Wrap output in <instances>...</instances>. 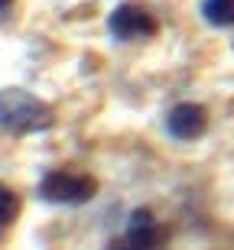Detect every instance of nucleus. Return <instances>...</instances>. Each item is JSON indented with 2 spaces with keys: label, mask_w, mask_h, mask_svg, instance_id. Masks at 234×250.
<instances>
[{
  "label": "nucleus",
  "mask_w": 234,
  "mask_h": 250,
  "mask_svg": "<svg viewBox=\"0 0 234 250\" xmlns=\"http://www.w3.org/2000/svg\"><path fill=\"white\" fill-rule=\"evenodd\" d=\"M56 124V114L46 101H39L36 94L26 88H3L0 91V130L13 137L26 133H43Z\"/></svg>",
  "instance_id": "1"
},
{
  "label": "nucleus",
  "mask_w": 234,
  "mask_h": 250,
  "mask_svg": "<svg viewBox=\"0 0 234 250\" xmlns=\"http://www.w3.org/2000/svg\"><path fill=\"white\" fill-rule=\"evenodd\" d=\"M36 195L49 205H85L98 195V179L85 172H68V169H52L39 179Z\"/></svg>",
  "instance_id": "2"
},
{
  "label": "nucleus",
  "mask_w": 234,
  "mask_h": 250,
  "mask_svg": "<svg viewBox=\"0 0 234 250\" xmlns=\"http://www.w3.org/2000/svg\"><path fill=\"white\" fill-rule=\"evenodd\" d=\"M156 29L159 26L153 20V13L140 3H121L107 17V33L121 42H143V39L156 36Z\"/></svg>",
  "instance_id": "3"
},
{
  "label": "nucleus",
  "mask_w": 234,
  "mask_h": 250,
  "mask_svg": "<svg viewBox=\"0 0 234 250\" xmlns=\"http://www.w3.org/2000/svg\"><path fill=\"white\" fill-rule=\"evenodd\" d=\"M169 231L166 224L156 221V214L150 208H133L127 214V231H124V244L133 250H166Z\"/></svg>",
  "instance_id": "4"
},
{
  "label": "nucleus",
  "mask_w": 234,
  "mask_h": 250,
  "mask_svg": "<svg viewBox=\"0 0 234 250\" xmlns=\"http://www.w3.org/2000/svg\"><path fill=\"white\" fill-rule=\"evenodd\" d=\"M166 130H169V137L182 140V143L198 140L208 130V111L195 101H182L166 114Z\"/></svg>",
  "instance_id": "5"
},
{
  "label": "nucleus",
  "mask_w": 234,
  "mask_h": 250,
  "mask_svg": "<svg viewBox=\"0 0 234 250\" xmlns=\"http://www.w3.org/2000/svg\"><path fill=\"white\" fill-rule=\"evenodd\" d=\"M202 20L215 29L234 26V0H202Z\"/></svg>",
  "instance_id": "6"
},
{
  "label": "nucleus",
  "mask_w": 234,
  "mask_h": 250,
  "mask_svg": "<svg viewBox=\"0 0 234 250\" xmlns=\"http://www.w3.org/2000/svg\"><path fill=\"white\" fill-rule=\"evenodd\" d=\"M20 208H23V205H20V195L10 186L0 182V231H7L10 224L20 218Z\"/></svg>",
  "instance_id": "7"
},
{
  "label": "nucleus",
  "mask_w": 234,
  "mask_h": 250,
  "mask_svg": "<svg viewBox=\"0 0 234 250\" xmlns=\"http://www.w3.org/2000/svg\"><path fill=\"white\" fill-rule=\"evenodd\" d=\"M111 247H114V250H133V247H127V244H124V241H117V244H111Z\"/></svg>",
  "instance_id": "8"
},
{
  "label": "nucleus",
  "mask_w": 234,
  "mask_h": 250,
  "mask_svg": "<svg viewBox=\"0 0 234 250\" xmlns=\"http://www.w3.org/2000/svg\"><path fill=\"white\" fill-rule=\"evenodd\" d=\"M10 3H13V0H0V13H7V10H10Z\"/></svg>",
  "instance_id": "9"
}]
</instances>
